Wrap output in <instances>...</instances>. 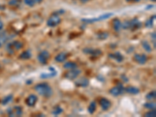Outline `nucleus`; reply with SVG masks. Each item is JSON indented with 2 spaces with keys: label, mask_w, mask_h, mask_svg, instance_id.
<instances>
[{
  "label": "nucleus",
  "mask_w": 156,
  "mask_h": 117,
  "mask_svg": "<svg viewBox=\"0 0 156 117\" xmlns=\"http://www.w3.org/2000/svg\"><path fill=\"white\" fill-rule=\"evenodd\" d=\"M13 99V96L12 94H10V95H7V96H5V98H3V99L2 100V105H5L9 104L10 102Z\"/></svg>",
  "instance_id": "bb28decb"
},
{
  "label": "nucleus",
  "mask_w": 156,
  "mask_h": 117,
  "mask_svg": "<svg viewBox=\"0 0 156 117\" xmlns=\"http://www.w3.org/2000/svg\"><path fill=\"white\" fill-rule=\"evenodd\" d=\"M23 46H24L23 42H20V41H13L7 44L6 49L10 53H14L15 52H17L19 50L21 49Z\"/></svg>",
  "instance_id": "f03ea898"
},
{
  "label": "nucleus",
  "mask_w": 156,
  "mask_h": 117,
  "mask_svg": "<svg viewBox=\"0 0 156 117\" xmlns=\"http://www.w3.org/2000/svg\"><path fill=\"white\" fill-rule=\"evenodd\" d=\"M63 109H62L60 106H56L53 109L52 113L53 115H55V116H58V115L61 114V113L63 112Z\"/></svg>",
  "instance_id": "c756f323"
},
{
  "label": "nucleus",
  "mask_w": 156,
  "mask_h": 117,
  "mask_svg": "<svg viewBox=\"0 0 156 117\" xmlns=\"http://www.w3.org/2000/svg\"><path fill=\"white\" fill-rule=\"evenodd\" d=\"M108 37V33L106 31H101L99 33L97 34V38L100 40H105Z\"/></svg>",
  "instance_id": "cd10ccee"
},
{
  "label": "nucleus",
  "mask_w": 156,
  "mask_h": 117,
  "mask_svg": "<svg viewBox=\"0 0 156 117\" xmlns=\"http://www.w3.org/2000/svg\"><path fill=\"white\" fill-rule=\"evenodd\" d=\"M43 0H24V3L30 7H33L36 5H38L41 3H42Z\"/></svg>",
  "instance_id": "aec40b11"
},
{
  "label": "nucleus",
  "mask_w": 156,
  "mask_h": 117,
  "mask_svg": "<svg viewBox=\"0 0 156 117\" xmlns=\"http://www.w3.org/2000/svg\"><path fill=\"white\" fill-rule=\"evenodd\" d=\"M26 104L29 107H34L37 101V96L35 94H30L26 99Z\"/></svg>",
  "instance_id": "ddd939ff"
},
{
  "label": "nucleus",
  "mask_w": 156,
  "mask_h": 117,
  "mask_svg": "<svg viewBox=\"0 0 156 117\" xmlns=\"http://www.w3.org/2000/svg\"><path fill=\"white\" fill-rule=\"evenodd\" d=\"M134 60L140 65H144L148 61V57L144 54H135L134 55Z\"/></svg>",
  "instance_id": "1a4fd4ad"
},
{
  "label": "nucleus",
  "mask_w": 156,
  "mask_h": 117,
  "mask_svg": "<svg viewBox=\"0 0 156 117\" xmlns=\"http://www.w3.org/2000/svg\"><path fill=\"white\" fill-rule=\"evenodd\" d=\"M144 107L148 109H155L156 105L155 102H148V103L144 104Z\"/></svg>",
  "instance_id": "2f4dec72"
},
{
  "label": "nucleus",
  "mask_w": 156,
  "mask_h": 117,
  "mask_svg": "<svg viewBox=\"0 0 156 117\" xmlns=\"http://www.w3.org/2000/svg\"><path fill=\"white\" fill-rule=\"evenodd\" d=\"M125 91L127 92V93L130 94H138L140 93V90L136 88V87H134V86H128L125 88Z\"/></svg>",
  "instance_id": "6ab92c4d"
},
{
  "label": "nucleus",
  "mask_w": 156,
  "mask_h": 117,
  "mask_svg": "<svg viewBox=\"0 0 156 117\" xmlns=\"http://www.w3.org/2000/svg\"><path fill=\"white\" fill-rule=\"evenodd\" d=\"M57 74V71L54 67H49V73H43L41 75L42 78H48V77H56Z\"/></svg>",
  "instance_id": "f3484780"
},
{
  "label": "nucleus",
  "mask_w": 156,
  "mask_h": 117,
  "mask_svg": "<svg viewBox=\"0 0 156 117\" xmlns=\"http://www.w3.org/2000/svg\"><path fill=\"white\" fill-rule=\"evenodd\" d=\"M3 23H2L1 21H0V31H1L2 29H3Z\"/></svg>",
  "instance_id": "4c0bfd02"
},
{
  "label": "nucleus",
  "mask_w": 156,
  "mask_h": 117,
  "mask_svg": "<svg viewBox=\"0 0 156 117\" xmlns=\"http://www.w3.org/2000/svg\"><path fill=\"white\" fill-rule=\"evenodd\" d=\"M31 52H30L29 50H26V51H24V52H23L21 53V54L20 55V56H19V58L20 59H21V60H29V59H31Z\"/></svg>",
  "instance_id": "412c9836"
},
{
  "label": "nucleus",
  "mask_w": 156,
  "mask_h": 117,
  "mask_svg": "<svg viewBox=\"0 0 156 117\" xmlns=\"http://www.w3.org/2000/svg\"><path fill=\"white\" fill-rule=\"evenodd\" d=\"M151 1H152V2H153V3H155L156 0H151Z\"/></svg>",
  "instance_id": "58836bf2"
},
{
  "label": "nucleus",
  "mask_w": 156,
  "mask_h": 117,
  "mask_svg": "<svg viewBox=\"0 0 156 117\" xmlns=\"http://www.w3.org/2000/svg\"><path fill=\"white\" fill-rule=\"evenodd\" d=\"M35 89L41 96L45 97V98H49L53 94L52 88L47 83H37V85H35Z\"/></svg>",
  "instance_id": "f257e3e1"
},
{
  "label": "nucleus",
  "mask_w": 156,
  "mask_h": 117,
  "mask_svg": "<svg viewBox=\"0 0 156 117\" xmlns=\"http://www.w3.org/2000/svg\"><path fill=\"white\" fill-rule=\"evenodd\" d=\"M113 15V13H105L103 15H100L95 17V18H91V19H83L82 21L86 23H93L96 22V21H104V20H106V19H108L110 16Z\"/></svg>",
  "instance_id": "20e7f679"
},
{
  "label": "nucleus",
  "mask_w": 156,
  "mask_h": 117,
  "mask_svg": "<svg viewBox=\"0 0 156 117\" xmlns=\"http://www.w3.org/2000/svg\"><path fill=\"white\" fill-rule=\"evenodd\" d=\"M75 84L77 87H80V88H86L89 85V81L86 77H81L77 79V81L75 82Z\"/></svg>",
  "instance_id": "2eb2a0df"
},
{
  "label": "nucleus",
  "mask_w": 156,
  "mask_h": 117,
  "mask_svg": "<svg viewBox=\"0 0 156 117\" xmlns=\"http://www.w3.org/2000/svg\"><path fill=\"white\" fill-rule=\"evenodd\" d=\"M80 70H76V69H73V70H70L68 72H66L65 73L64 77L68 79V80H74V79H76V78L80 75Z\"/></svg>",
  "instance_id": "6e6552de"
},
{
  "label": "nucleus",
  "mask_w": 156,
  "mask_h": 117,
  "mask_svg": "<svg viewBox=\"0 0 156 117\" xmlns=\"http://www.w3.org/2000/svg\"><path fill=\"white\" fill-rule=\"evenodd\" d=\"M152 35V38H154V41H155V32H154V34H151Z\"/></svg>",
  "instance_id": "e433bc0d"
},
{
  "label": "nucleus",
  "mask_w": 156,
  "mask_h": 117,
  "mask_svg": "<svg viewBox=\"0 0 156 117\" xmlns=\"http://www.w3.org/2000/svg\"><path fill=\"white\" fill-rule=\"evenodd\" d=\"M83 52L87 55H91L93 56H100L102 52L100 49H94L91 48H85L83 49Z\"/></svg>",
  "instance_id": "9d476101"
},
{
  "label": "nucleus",
  "mask_w": 156,
  "mask_h": 117,
  "mask_svg": "<svg viewBox=\"0 0 156 117\" xmlns=\"http://www.w3.org/2000/svg\"><path fill=\"white\" fill-rule=\"evenodd\" d=\"M49 58H50V54L46 50L42 51L39 54L37 55V60H38V62L41 64H43V65H45V64H46L48 62Z\"/></svg>",
  "instance_id": "423d86ee"
},
{
  "label": "nucleus",
  "mask_w": 156,
  "mask_h": 117,
  "mask_svg": "<svg viewBox=\"0 0 156 117\" xmlns=\"http://www.w3.org/2000/svg\"><path fill=\"white\" fill-rule=\"evenodd\" d=\"M155 19V15L151 16V18H149L148 21H146L145 26L147 27H151L153 26V21Z\"/></svg>",
  "instance_id": "7c9ffc66"
},
{
  "label": "nucleus",
  "mask_w": 156,
  "mask_h": 117,
  "mask_svg": "<svg viewBox=\"0 0 156 117\" xmlns=\"http://www.w3.org/2000/svg\"><path fill=\"white\" fill-rule=\"evenodd\" d=\"M8 115L11 117L21 116L23 115V108L21 106H14L9 109Z\"/></svg>",
  "instance_id": "0eeeda50"
},
{
  "label": "nucleus",
  "mask_w": 156,
  "mask_h": 117,
  "mask_svg": "<svg viewBox=\"0 0 156 117\" xmlns=\"http://www.w3.org/2000/svg\"><path fill=\"white\" fill-rule=\"evenodd\" d=\"M20 3H21L20 0H10L8 3V5L11 6V7L16 8L20 5Z\"/></svg>",
  "instance_id": "b1692460"
},
{
  "label": "nucleus",
  "mask_w": 156,
  "mask_h": 117,
  "mask_svg": "<svg viewBox=\"0 0 156 117\" xmlns=\"http://www.w3.org/2000/svg\"><path fill=\"white\" fill-rule=\"evenodd\" d=\"M80 3H88L89 1H91V0H80Z\"/></svg>",
  "instance_id": "c9c22d12"
},
{
  "label": "nucleus",
  "mask_w": 156,
  "mask_h": 117,
  "mask_svg": "<svg viewBox=\"0 0 156 117\" xmlns=\"http://www.w3.org/2000/svg\"><path fill=\"white\" fill-rule=\"evenodd\" d=\"M125 91V88L123 87V84H118V85L115 86L113 88H112L110 90H109V94H112V96H119V95H121L122 94H123V92Z\"/></svg>",
  "instance_id": "39448f33"
},
{
  "label": "nucleus",
  "mask_w": 156,
  "mask_h": 117,
  "mask_svg": "<svg viewBox=\"0 0 156 117\" xmlns=\"http://www.w3.org/2000/svg\"><path fill=\"white\" fill-rule=\"evenodd\" d=\"M67 58H68V54L66 52H60L55 57V60L57 62H63L66 60Z\"/></svg>",
  "instance_id": "a211bd4d"
},
{
  "label": "nucleus",
  "mask_w": 156,
  "mask_h": 117,
  "mask_svg": "<svg viewBox=\"0 0 156 117\" xmlns=\"http://www.w3.org/2000/svg\"><path fill=\"white\" fill-rule=\"evenodd\" d=\"M98 103L100 105V106L102 107V109L104 111H106L108 110L110 107L112 106V102L108 99H106V98H102V99L99 100Z\"/></svg>",
  "instance_id": "9b49d317"
},
{
  "label": "nucleus",
  "mask_w": 156,
  "mask_h": 117,
  "mask_svg": "<svg viewBox=\"0 0 156 117\" xmlns=\"http://www.w3.org/2000/svg\"><path fill=\"white\" fill-rule=\"evenodd\" d=\"M141 26H142V23L138 18H134L130 21V29H131L132 31L138 30V29L140 28Z\"/></svg>",
  "instance_id": "f8f14e48"
},
{
  "label": "nucleus",
  "mask_w": 156,
  "mask_h": 117,
  "mask_svg": "<svg viewBox=\"0 0 156 117\" xmlns=\"http://www.w3.org/2000/svg\"><path fill=\"white\" fill-rule=\"evenodd\" d=\"M108 57L112 59V60H114L115 61H116L117 62H122L123 60H124V57L123 55L120 53L119 52H116L114 53H110L108 55Z\"/></svg>",
  "instance_id": "4468645a"
},
{
  "label": "nucleus",
  "mask_w": 156,
  "mask_h": 117,
  "mask_svg": "<svg viewBox=\"0 0 156 117\" xmlns=\"http://www.w3.org/2000/svg\"><path fill=\"white\" fill-rule=\"evenodd\" d=\"M61 17L58 14H53L48 19L47 21V25L49 27H55L58 26L59 24L61 23Z\"/></svg>",
  "instance_id": "7ed1b4c3"
},
{
  "label": "nucleus",
  "mask_w": 156,
  "mask_h": 117,
  "mask_svg": "<svg viewBox=\"0 0 156 117\" xmlns=\"http://www.w3.org/2000/svg\"><path fill=\"white\" fill-rule=\"evenodd\" d=\"M9 38H10V37H9L8 35H6L5 33L0 34V48L2 47V45H3Z\"/></svg>",
  "instance_id": "a878e982"
},
{
  "label": "nucleus",
  "mask_w": 156,
  "mask_h": 117,
  "mask_svg": "<svg viewBox=\"0 0 156 117\" xmlns=\"http://www.w3.org/2000/svg\"><path fill=\"white\" fill-rule=\"evenodd\" d=\"M112 28L116 32H119L120 30L122 29V22L118 18H115L112 22Z\"/></svg>",
  "instance_id": "dca6fc26"
},
{
  "label": "nucleus",
  "mask_w": 156,
  "mask_h": 117,
  "mask_svg": "<svg viewBox=\"0 0 156 117\" xmlns=\"http://www.w3.org/2000/svg\"><path fill=\"white\" fill-rule=\"evenodd\" d=\"M63 67L65 69H69V70H73V69H76L77 67V64L74 62H66L64 64Z\"/></svg>",
  "instance_id": "4be33fe9"
},
{
  "label": "nucleus",
  "mask_w": 156,
  "mask_h": 117,
  "mask_svg": "<svg viewBox=\"0 0 156 117\" xmlns=\"http://www.w3.org/2000/svg\"><path fill=\"white\" fill-rule=\"evenodd\" d=\"M96 108H97V103L95 101H92L88 107V112L90 114H94V112H95Z\"/></svg>",
  "instance_id": "393cba45"
},
{
  "label": "nucleus",
  "mask_w": 156,
  "mask_h": 117,
  "mask_svg": "<svg viewBox=\"0 0 156 117\" xmlns=\"http://www.w3.org/2000/svg\"><path fill=\"white\" fill-rule=\"evenodd\" d=\"M141 44H142V47L144 48V49L147 52H151L152 51V48H151L150 44L147 41H142Z\"/></svg>",
  "instance_id": "5701e85b"
},
{
  "label": "nucleus",
  "mask_w": 156,
  "mask_h": 117,
  "mask_svg": "<svg viewBox=\"0 0 156 117\" xmlns=\"http://www.w3.org/2000/svg\"><path fill=\"white\" fill-rule=\"evenodd\" d=\"M126 1L128 2V3H138L139 1H140V0H126Z\"/></svg>",
  "instance_id": "f704fd0d"
},
{
  "label": "nucleus",
  "mask_w": 156,
  "mask_h": 117,
  "mask_svg": "<svg viewBox=\"0 0 156 117\" xmlns=\"http://www.w3.org/2000/svg\"><path fill=\"white\" fill-rule=\"evenodd\" d=\"M144 116L146 117H155L156 116V111L155 109H150L149 112H147L144 114Z\"/></svg>",
  "instance_id": "473e14b6"
},
{
  "label": "nucleus",
  "mask_w": 156,
  "mask_h": 117,
  "mask_svg": "<svg viewBox=\"0 0 156 117\" xmlns=\"http://www.w3.org/2000/svg\"><path fill=\"white\" fill-rule=\"evenodd\" d=\"M122 28L124 30L130 29V21H125L123 23H122Z\"/></svg>",
  "instance_id": "72a5a7b5"
},
{
  "label": "nucleus",
  "mask_w": 156,
  "mask_h": 117,
  "mask_svg": "<svg viewBox=\"0 0 156 117\" xmlns=\"http://www.w3.org/2000/svg\"><path fill=\"white\" fill-rule=\"evenodd\" d=\"M156 98V92L155 91H152L151 92H149V93L146 95V99L149 100V101H151V100H154V99H155Z\"/></svg>",
  "instance_id": "c85d7f7f"
}]
</instances>
